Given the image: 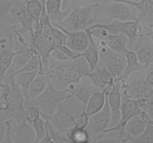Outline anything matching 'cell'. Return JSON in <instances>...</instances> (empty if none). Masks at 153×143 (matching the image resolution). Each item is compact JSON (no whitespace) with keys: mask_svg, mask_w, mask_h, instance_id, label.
<instances>
[{"mask_svg":"<svg viewBox=\"0 0 153 143\" xmlns=\"http://www.w3.org/2000/svg\"><path fill=\"white\" fill-rule=\"evenodd\" d=\"M90 72L89 66L84 57L59 61L49 57L46 75L58 89H67L71 83L79 81Z\"/></svg>","mask_w":153,"mask_h":143,"instance_id":"obj_1","label":"cell"},{"mask_svg":"<svg viewBox=\"0 0 153 143\" xmlns=\"http://www.w3.org/2000/svg\"><path fill=\"white\" fill-rule=\"evenodd\" d=\"M85 110L83 103L73 97H69L61 103L54 114L41 117L49 121L57 132L65 136L69 130L75 127L76 117Z\"/></svg>","mask_w":153,"mask_h":143,"instance_id":"obj_2","label":"cell"},{"mask_svg":"<svg viewBox=\"0 0 153 143\" xmlns=\"http://www.w3.org/2000/svg\"><path fill=\"white\" fill-rule=\"evenodd\" d=\"M137 10L133 5L122 1L105 0L94 7V24L109 23L114 19L134 21L137 19Z\"/></svg>","mask_w":153,"mask_h":143,"instance_id":"obj_3","label":"cell"},{"mask_svg":"<svg viewBox=\"0 0 153 143\" xmlns=\"http://www.w3.org/2000/svg\"><path fill=\"white\" fill-rule=\"evenodd\" d=\"M29 45L34 46L38 51L46 72L49 63V55L56 47L55 44L53 25L46 14L45 4L43 6L39 26L34 29V36L31 38Z\"/></svg>","mask_w":153,"mask_h":143,"instance_id":"obj_4","label":"cell"},{"mask_svg":"<svg viewBox=\"0 0 153 143\" xmlns=\"http://www.w3.org/2000/svg\"><path fill=\"white\" fill-rule=\"evenodd\" d=\"M47 86L45 90L36 98L28 99L25 102V107H35L40 111V116L54 114L64 100L69 98L68 89H58L54 86L47 75Z\"/></svg>","mask_w":153,"mask_h":143,"instance_id":"obj_5","label":"cell"},{"mask_svg":"<svg viewBox=\"0 0 153 143\" xmlns=\"http://www.w3.org/2000/svg\"><path fill=\"white\" fill-rule=\"evenodd\" d=\"M95 4L76 5L61 21L55 22L68 31H85L94 24V7Z\"/></svg>","mask_w":153,"mask_h":143,"instance_id":"obj_6","label":"cell"},{"mask_svg":"<svg viewBox=\"0 0 153 143\" xmlns=\"http://www.w3.org/2000/svg\"><path fill=\"white\" fill-rule=\"evenodd\" d=\"M94 40L98 45L100 50L98 67L108 70L114 75L115 80H122L123 72L126 64L125 54L111 50L102 40L94 39Z\"/></svg>","mask_w":153,"mask_h":143,"instance_id":"obj_7","label":"cell"},{"mask_svg":"<svg viewBox=\"0 0 153 143\" xmlns=\"http://www.w3.org/2000/svg\"><path fill=\"white\" fill-rule=\"evenodd\" d=\"M102 28L111 34H124L128 39V48L131 49L140 33H143V28L138 19L134 21H120L114 19L109 23H97L91 25V28Z\"/></svg>","mask_w":153,"mask_h":143,"instance_id":"obj_8","label":"cell"},{"mask_svg":"<svg viewBox=\"0 0 153 143\" xmlns=\"http://www.w3.org/2000/svg\"><path fill=\"white\" fill-rule=\"evenodd\" d=\"M111 115L110 106L106 97L103 108L89 117V122L85 128L89 134V142H97L99 139L104 137V131L110 125Z\"/></svg>","mask_w":153,"mask_h":143,"instance_id":"obj_9","label":"cell"},{"mask_svg":"<svg viewBox=\"0 0 153 143\" xmlns=\"http://www.w3.org/2000/svg\"><path fill=\"white\" fill-rule=\"evenodd\" d=\"M122 92V101H121V117L119 122L116 126L113 128H108L104 131V134L107 133L117 131L119 133L117 137L123 139L125 137V133L123 131V128L128 121L133 116L137 115L142 114V109L139 107L135 102L134 98H131L127 95L125 89H121Z\"/></svg>","mask_w":153,"mask_h":143,"instance_id":"obj_10","label":"cell"},{"mask_svg":"<svg viewBox=\"0 0 153 143\" xmlns=\"http://www.w3.org/2000/svg\"><path fill=\"white\" fill-rule=\"evenodd\" d=\"M11 13L19 25L16 31L24 37L25 34H29L31 38L34 36L35 22L28 13L25 2L22 0H14L11 7Z\"/></svg>","mask_w":153,"mask_h":143,"instance_id":"obj_11","label":"cell"},{"mask_svg":"<svg viewBox=\"0 0 153 143\" xmlns=\"http://www.w3.org/2000/svg\"><path fill=\"white\" fill-rule=\"evenodd\" d=\"M87 30L94 39L102 40L111 50L124 54L129 50L128 48V39L124 34H111L105 29L98 28Z\"/></svg>","mask_w":153,"mask_h":143,"instance_id":"obj_12","label":"cell"},{"mask_svg":"<svg viewBox=\"0 0 153 143\" xmlns=\"http://www.w3.org/2000/svg\"><path fill=\"white\" fill-rule=\"evenodd\" d=\"M137 55L139 63L148 69L153 63V42L146 33H140L131 48Z\"/></svg>","mask_w":153,"mask_h":143,"instance_id":"obj_13","label":"cell"},{"mask_svg":"<svg viewBox=\"0 0 153 143\" xmlns=\"http://www.w3.org/2000/svg\"><path fill=\"white\" fill-rule=\"evenodd\" d=\"M10 139L12 142H35L36 134L33 125L28 122L26 119H24L20 122H14L12 121Z\"/></svg>","mask_w":153,"mask_h":143,"instance_id":"obj_14","label":"cell"},{"mask_svg":"<svg viewBox=\"0 0 153 143\" xmlns=\"http://www.w3.org/2000/svg\"><path fill=\"white\" fill-rule=\"evenodd\" d=\"M67 89L70 96L80 101L83 103L85 107L88 104L92 94L97 91L91 79L87 76L82 77L79 81L69 85Z\"/></svg>","mask_w":153,"mask_h":143,"instance_id":"obj_15","label":"cell"},{"mask_svg":"<svg viewBox=\"0 0 153 143\" xmlns=\"http://www.w3.org/2000/svg\"><path fill=\"white\" fill-rule=\"evenodd\" d=\"M114 1H122L133 5L137 10V19L140 22L143 31H147L148 28L153 24V0H114Z\"/></svg>","mask_w":153,"mask_h":143,"instance_id":"obj_16","label":"cell"},{"mask_svg":"<svg viewBox=\"0 0 153 143\" xmlns=\"http://www.w3.org/2000/svg\"><path fill=\"white\" fill-rule=\"evenodd\" d=\"M52 25L54 27L60 28L67 35V43L66 46H68L70 49L77 53H81L84 52L89 46L90 38L88 32L86 31H68L60 26L57 23L52 22Z\"/></svg>","mask_w":153,"mask_h":143,"instance_id":"obj_17","label":"cell"},{"mask_svg":"<svg viewBox=\"0 0 153 143\" xmlns=\"http://www.w3.org/2000/svg\"><path fill=\"white\" fill-rule=\"evenodd\" d=\"M122 80H115L116 89L114 92L107 95L108 101L111 109V122L109 128L116 126L119 122L121 117V101H122V92H121V85Z\"/></svg>","mask_w":153,"mask_h":143,"instance_id":"obj_18","label":"cell"},{"mask_svg":"<svg viewBox=\"0 0 153 143\" xmlns=\"http://www.w3.org/2000/svg\"><path fill=\"white\" fill-rule=\"evenodd\" d=\"M140 71L136 72V76H134V77L131 78L129 80H122L121 89H125L127 95L132 98L136 95L143 94L148 89L153 87L146 83L145 76H143V74L139 73Z\"/></svg>","mask_w":153,"mask_h":143,"instance_id":"obj_19","label":"cell"},{"mask_svg":"<svg viewBox=\"0 0 153 143\" xmlns=\"http://www.w3.org/2000/svg\"><path fill=\"white\" fill-rule=\"evenodd\" d=\"M146 126V122L142 115H137L128 121L123 128L125 133L124 142H128L131 138L138 136L144 131Z\"/></svg>","mask_w":153,"mask_h":143,"instance_id":"obj_20","label":"cell"},{"mask_svg":"<svg viewBox=\"0 0 153 143\" xmlns=\"http://www.w3.org/2000/svg\"><path fill=\"white\" fill-rule=\"evenodd\" d=\"M88 32L90 38V43L88 47L84 52L81 53H77L73 58L79 57H84L88 62L90 68V72H93L98 67L99 60H100V50L99 46L94 37H92L88 30H85Z\"/></svg>","mask_w":153,"mask_h":143,"instance_id":"obj_21","label":"cell"},{"mask_svg":"<svg viewBox=\"0 0 153 143\" xmlns=\"http://www.w3.org/2000/svg\"><path fill=\"white\" fill-rule=\"evenodd\" d=\"M13 40H9V45L1 47L0 50V83H3L5 79L6 72L10 68L13 57L19 51H15L12 49Z\"/></svg>","mask_w":153,"mask_h":143,"instance_id":"obj_22","label":"cell"},{"mask_svg":"<svg viewBox=\"0 0 153 143\" xmlns=\"http://www.w3.org/2000/svg\"><path fill=\"white\" fill-rule=\"evenodd\" d=\"M63 0H45V9L51 22H58L67 15L62 9Z\"/></svg>","mask_w":153,"mask_h":143,"instance_id":"obj_23","label":"cell"},{"mask_svg":"<svg viewBox=\"0 0 153 143\" xmlns=\"http://www.w3.org/2000/svg\"><path fill=\"white\" fill-rule=\"evenodd\" d=\"M125 55L126 64V66L124 68L123 72L122 80H126L128 78V77L132 73L135 72L143 69H146V68H145L143 65H141L139 63L137 55H136L135 52L133 51L132 49H129L125 54Z\"/></svg>","mask_w":153,"mask_h":143,"instance_id":"obj_24","label":"cell"},{"mask_svg":"<svg viewBox=\"0 0 153 143\" xmlns=\"http://www.w3.org/2000/svg\"><path fill=\"white\" fill-rule=\"evenodd\" d=\"M38 73V69L34 70L31 72H19L15 74L14 80L15 82L18 84L22 90V95L25 98V102H26L29 98H28V89L31 83L34 80V77Z\"/></svg>","mask_w":153,"mask_h":143,"instance_id":"obj_25","label":"cell"},{"mask_svg":"<svg viewBox=\"0 0 153 143\" xmlns=\"http://www.w3.org/2000/svg\"><path fill=\"white\" fill-rule=\"evenodd\" d=\"M107 95L102 91H96L90 98L85 106V112L91 116V115L100 111L105 104Z\"/></svg>","mask_w":153,"mask_h":143,"instance_id":"obj_26","label":"cell"},{"mask_svg":"<svg viewBox=\"0 0 153 143\" xmlns=\"http://www.w3.org/2000/svg\"><path fill=\"white\" fill-rule=\"evenodd\" d=\"M47 86V77L45 74H37L31 83L28 89V98L33 99L40 95Z\"/></svg>","mask_w":153,"mask_h":143,"instance_id":"obj_27","label":"cell"},{"mask_svg":"<svg viewBox=\"0 0 153 143\" xmlns=\"http://www.w3.org/2000/svg\"><path fill=\"white\" fill-rule=\"evenodd\" d=\"M14 0H0V22L9 25H19L11 13Z\"/></svg>","mask_w":153,"mask_h":143,"instance_id":"obj_28","label":"cell"},{"mask_svg":"<svg viewBox=\"0 0 153 143\" xmlns=\"http://www.w3.org/2000/svg\"><path fill=\"white\" fill-rule=\"evenodd\" d=\"M22 1L25 2L28 13L35 22V26H34V29H35L39 26V22H40V18L41 16L42 10H43V6L45 4H41L39 0H22Z\"/></svg>","mask_w":153,"mask_h":143,"instance_id":"obj_29","label":"cell"},{"mask_svg":"<svg viewBox=\"0 0 153 143\" xmlns=\"http://www.w3.org/2000/svg\"><path fill=\"white\" fill-rule=\"evenodd\" d=\"M66 137L73 143L89 142L90 136L86 129L73 127L69 130L66 133Z\"/></svg>","mask_w":153,"mask_h":143,"instance_id":"obj_30","label":"cell"},{"mask_svg":"<svg viewBox=\"0 0 153 143\" xmlns=\"http://www.w3.org/2000/svg\"><path fill=\"white\" fill-rule=\"evenodd\" d=\"M33 55H34V54L30 50L29 46L25 48L22 50L19 51L17 55H15L10 67L13 69H14L15 71L20 69L22 67H23L31 60Z\"/></svg>","mask_w":153,"mask_h":143,"instance_id":"obj_31","label":"cell"},{"mask_svg":"<svg viewBox=\"0 0 153 143\" xmlns=\"http://www.w3.org/2000/svg\"><path fill=\"white\" fill-rule=\"evenodd\" d=\"M128 142L134 143H153V125L146 124L144 131L138 136L130 139Z\"/></svg>","mask_w":153,"mask_h":143,"instance_id":"obj_32","label":"cell"},{"mask_svg":"<svg viewBox=\"0 0 153 143\" xmlns=\"http://www.w3.org/2000/svg\"><path fill=\"white\" fill-rule=\"evenodd\" d=\"M44 124L50 134L51 137L52 139V141L54 143H69L71 142L70 139L67 138L65 136H63L60 134L59 133L55 130V128L52 127V124L46 119H44Z\"/></svg>","mask_w":153,"mask_h":143,"instance_id":"obj_33","label":"cell"},{"mask_svg":"<svg viewBox=\"0 0 153 143\" xmlns=\"http://www.w3.org/2000/svg\"><path fill=\"white\" fill-rule=\"evenodd\" d=\"M19 28V25H9L5 23L0 22V40L7 39L13 40L15 31Z\"/></svg>","mask_w":153,"mask_h":143,"instance_id":"obj_34","label":"cell"},{"mask_svg":"<svg viewBox=\"0 0 153 143\" xmlns=\"http://www.w3.org/2000/svg\"><path fill=\"white\" fill-rule=\"evenodd\" d=\"M32 125L36 134L35 142L40 143V142L41 141V139L45 136V134H46V126L44 124V119L40 116L38 119L33 122Z\"/></svg>","mask_w":153,"mask_h":143,"instance_id":"obj_35","label":"cell"},{"mask_svg":"<svg viewBox=\"0 0 153 143\" xmlns=\"http://www.w3.org/2000/svg\"><path fill=\"white\" fill-rule=\"evenodd\" d=\"M39 55H34L31 58L29 61L23 67L20 69L17 70V71L14 72V76L15 74H17L19 72H31L34 71V70L38 69L39 67Z\"/></svg>","mask_w":153,"mask_h":143,"instance_id":"obj_36","label":"cell"},{"mask_svg":"<svg viewBox=\"0 0 153 143\" xmlns=\"http://www.w3.org/2000/svg\"><path fill=\"white\" fill-rule=\"evenodd\" d=\"M53 31L54 34H55V47H58V46H64L67 43V35L66 33H64L62 30L60 28H56V27L53 26Z\"/></svg>","mask_w":153,"mask_h":143,"instance_id":"obj_37","label":"cell"},{"mask_svg":"<svg viewBox=\"0 0 153 143\" xmlns=\"http://www.w3.org/2000/svg\"><path fill=\"white\" fill-rule=\"evenodd\" d=\"M40 111L35 107H28L25 108V119L32 125L33 122L40 117Z\"/></svg>","mask_w":153,"mask_h":143,"instance_id":"obj_38","label":"cell"},{"mask_svg":"<svg viewBox=\"0 0 153 143\" xmlns=\"http://www.w3.org/2000/svg\"><path fill=\"white\" fill-rule=\"evenodd\" d=\"M89 117L90 116L85 112V110L83 111L76 117V122H75V127L79 128H84V129L86 128V127L88 125V122H89Z\"/></svg>","mask_w":153,"mask_h":143,"instance_id":"obj_39","label":"cell"},{"mask_svg":"<svg viewBox=\"0 0 153 143\" xmlns=\"http://www.w3.org/2000/svg\"><path fill=\"white\" fill-rule=\"evenodd\" d=\"M49 57L59 61H64L70 59V58H69L68 57L66 56L63 52H61V51H60L59 49H57V48H55V49H53V50L52 51V52H51L50 55H49Z\"/></svg>","mask_w":153,"mask_h":143,"instance_id":"obj_40","label":"cell"},{"mask_svg":"<svg viewBox=\"0 0 153 143\" xmlns=\"http://www.w3.org/2000/svg\"><path fill=\"white\" fill-rule=\"evenodd\" d=\"M105 0H72L73 7L76 5H82V4H96L103 2Z\"/></svg>","mask_w":153,"mask_h":143,"instance_id":"obj_41","label":"cell"},{"mask_svg":"<svg viewBox=\"0 0 153 143\" xmlns=\"http://www.w3.org/2000/svg\"><path fill=\"white\" fill-rule=\"evenodd\" d=\"M57 49H59L61 52H63L66 56H67L69 58H70V59H73V58L76 56V54H77V52H74V51H73L72 49H70V48L67 46H66V45L58 46V47H57Z\"/></svg>","mask_w":153,"mask_h":143,"instance_id":"obj_42","label":"cell"},{"mask_svg":"<svg viewBox=\"0 0 153 143\" xmlns=\"http://www.w3.org/2000/svg\"><path fill=\"white\" fill-rule=\"evenodd\" d=\"M10 91H11V87L9 83H0V97H8Z\"/></svg>","mask_w":153,"mask_h":143,"instance_id":"obj_43","label":"cell"},{"mask_svg":"<svg viewBox=\"0 0 153 143\" xmlns=\"http://www.w3.org/2000/svg\"><path fill=\"white\" fill-rule=\"evenodd\" d=\"M97 142H103V143H118L123 142V140L118 137H110V138H105L102 137V139H99Z\"/></svg>","mask_w":153,"mask_h":143,"instance_id":"obj_44","label":"cell"},{"mask_svg":"<svg viewBox=\"0 0 153 143\" xmlns=\"http://www.w3.org/2000/svg\"><path fill=\"white\" fill-rule=\"evenodd\" d=\"M143 97L146 101V104H150L153 103V87L148 89L143 93Z\"/></svg>","mask_w":153,"mask_h":143,"instance_id":"obj_45","label":"cell"},{"mask_svg":"<svg viewBox=\"0 0 153 143\" xmlns=\"http://www.w3.org/2000/svg\"><path fill=\"white\" fill-rule=\"evenodd\" d=\"M133 98H134L135 102L137 103V104L140 107V108H142L143 106L146 104V101H145L144 99V97H143V94H138V95H136Z\"/></svg>","mask_w":153,"mask_h":143,"instance_id":"obj_46","label":"cell"},{"mask_svg":"<svg viewBox=\"0 0 153 143\" xmlns=\"http://www.w3.org/2000/svg\"><path fill=\"white\" fill-rule=\"evenodd\" d=\"M6 136V125L4 122L0 124V142H5Z\"/></svg>","mask_w":153,"mask_h":143,"instance_id":"obj_47","label":"cell"},{"mask_svg":"<svg viewBox=\"0 0 153 143\" xmlns=\"http://www.w3.org/2000/svg\"><path fill=\"white\" fill-rule=\"evenodd\" d=\"M9 106V99L7 97H0V112L6 110Z\"/></svg>","mask_w":153,"mask_h":143,"instance_id":"obj_48","label":"cell"},{"mask_svg":"<svg viewBox=\"0 0 153 143\" xmlns=\"http://www.w3.org/2000/svg\"><path fill=\"white\" fill-rule=\"evenodd\" d=\"M141 109L143 111L146 112V113L150 119H153V103L150 104H146Z\"/></svg>","mask_w":153,"mask_h":143,"instance_id":"obj_49","label":"cell"},{"mask_svg":"<svg viewBox=\"0 0 153 143\" xmlns=\"http://www.w3.org/2000/svg\"><path fill=\"white\" fill-rule=\"evenodd\" d=\"M145 80L149 86H153V70L146 73V75H145Z\"/></svg>","mask_w":153,"mask_h":143,"instance_id":"obj_50","label":"cell"},{"mask_svg":"<svg viewBox=\"0 0 153 143\" xmlns=\"http://www.w3.org/2000/svg\"><path fill=\"white\" fill-rule=\"evenodd\" d=\"M7 40H7V39H1V40H0V45L4 44V43H7Z\"/></svg>","mask_w":153,"mask_h":143,"instance_id":"obj_51","label":"cell"},{"mask_svg":"<svg viewBox=\"0 0 153 143\" xmlns=\"http://www.w3.org/2000/svg\"><path fill=\"white\" fill-rule=\"evenodd\" d=\"M131 1H139V0H131Z\"/></svg>","mask_w":153,"mask_h":143,"instance_id":"obj_52","label":"cell"},{"mask_svg":"<svg viewBox=\"0 0 153 143\" xmlns=\"http://www.w3.org/2000/svg\"><path fill=\"white\" fill-rule=\"evenodd\" d=\"M1 122H0V124H1Z\"/></svg>","mask_w":153,"mask_h":143,"instance_id":"obj_53","label":"cell"},{"mask_svg":"<svg viewBox=\"0 0 153 143\" xmlns=\"http://www.w3.org/2000/svg\"><path fill=\"white\" fill-rule=\"evenodd\" d=\"M152 64H153V63H152Z\"/></svg>","mask_w":153,"mask_h":143,"instance_id":"obj_54","label":"cell"}]
</instances>
